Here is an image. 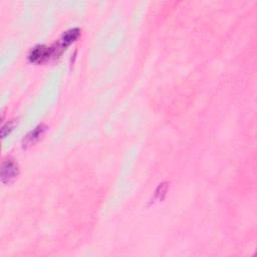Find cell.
<instances>
[{"label":"cell","instance_id":"cell-4","mask_svg":"<svg viewBox=\"0 0 257 257\" xmlns=\"http://www.w3.org/2000/svg\"><path fill=\"white\" fill-rule=\"evenodd\" d=\"M46 128L47 127L44 124H39L33 131H31L29 134H27L26 137L23 139V142H22L23 148H27V147L32 146L33 144H35L43 136Z\"/></svg>","mask_w":257,"mask_h":257},{"label":"cell","instance_id":"cell-3","mask_svg":"<svg viewBox=\"0 0 257 257\" xmlns=\"http://www.w3.org/2000/svg\"><path fill=\"white\" fill-rule=\"evenodd\" d=\"M19 170L18 165L12 161L7 160L3 163L2 169H1V181L3 184H9L12 181H14L18 176Z\"/></svg>","mask_w":257,"mask_h":257},{"label":"cell","instance_id":"cell-5","mask_svg":"<svg viewBox=\"0 0 257 257\" xmlns=\"http://www.w3.org/2000/svg\"><path fill=\"white\" fill-rule=\"evenodd\" d=\"M14 121H9V122H7L5 125H3L2 126V128H1V134H2V138H4L7 134H9L12 130H13V127H14Z\"/></svg>","mask_w":257,"mask_h":257},{"label":"cell","instance_id":"cell-2","mask_svg":"<svg viewBox=\"0 0 257 257\" xmlns=\"http://www.w3.org/2000/svg\"><path fill=\"white\" fill-rule=\"evenodd\" d=\"M50 56H53L52 47H47L45 45L35 46L29 53L28 59L33 63H42L49 59Z\"/></svg>","mask_w":257,"mask_h":257},{"label":"cell","instance_id":"cell-1","mask_svg":"<svg viewBox=\"0 0 257 257\" xmlns=\"http://www.w3.org/2000/svg\"><path fill=\"white\" fill-rule=\"evenodd\" d=\"M80 36V29L78 28H72L70 30H67L63 35L61 36L59 42L57 43L56 47H52L53 49V55H59L64 49H66L67 46H69L71 43H73L78 37Z\"/></svg>","mask_w":257,"mask_h":257}]
</instances>
